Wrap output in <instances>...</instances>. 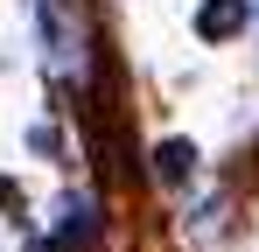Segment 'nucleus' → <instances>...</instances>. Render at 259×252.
Segmentation results:
<instances>
[{
    "label": "nucleus",
    "mask_w": 259,
    "mask_h": 252,
    "mask_svg": "<svg viewBox=\"0 0 259 252\" xmlns=\"http://www.w3.org/2000/svg\"><path fill=\"white\" fill-rule=\"evenodd\" d=\"M189 168H196V147H189V140H168V147L154 154V175H161V182H182Z\"/></svg>",
    "instance_id": "obj_3"
},
{
    "label": "nucleus",
    "mask_w": 259,
    "mask_h": 252,
    "mask_svg": "<svg viewBox=\"0 0 259 252\" xmlns=\"http://www.w3.org/2000/svg\"><path fill=\"white\" fill-rule=\"evenodd\" d=\"M91 238H98V210H91L84 196H70V203H63V224H56V245L63 252H91Z\"/></svg>",
    "instance_id": "obj_1"
},
{
    "label": "nucleus",
    "mask_w": 259,
    "mask_h": 252,
    "mask_svg": "<svg viewBox=\"0 0 259 252\" xmlns=\"http://www.w3.org/2000/svg\"><path fill=\"white\" fill-rule=\"evenodd\" d=\"M245 28V0H203L196 7V35L203 42H224V35H238Z\"/></svg>",
    "instance_id": "obj_2"
}]
</instances>
